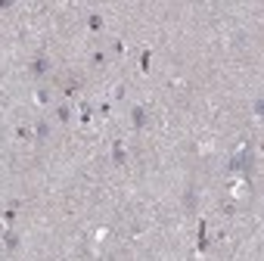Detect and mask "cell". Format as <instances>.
<instances>
[{
	"label": "cell",
	"mask_w": 264,
	"mask_h": 261,
	"mask_svg": "<svg viewBox=\"0 0 264 261\" xmlns=\"http://www.w3.org/2000/svg\"><path fill=\"white\" fill-rule=\"evenodd\" d=\"M252 165H255V156H252V149H245L243 156H233L230 159V171H245V174H252Z\"/></svg>",
	"instance_id": "6da1fadb"
},
{
	"label": "cell",
	"mask_w": 264,
	"mask_h": 261,
	"mask_svg": "<svg viewBox=\"0 0 264 261\" xmlns=\"http://www.w3.org/2000/svg\"><path fill=\"white\" fill-rule=\"evenodd\" d=\"M131 121H134V128H137V131H143V128L149 124V112H146L143 106H134V109H131Z\"/></svg>",
	"instance_id": "7a4b0ae2"
},
{
	"label": "cell",
	"mask_w": 264,
	"mask_h": 261,
	"mask_svg": "<svg viewBox=\"0 0 264 261\" xmlns=\"http://www.w3.org/2000/svg\"><path fill=\"white\" fill-rule=\"evenodd\" d=\"M47 69H50V60H47V53H38L35 56V62H31V75H47Z\"/></svg>",
	"instance_id": "3957f363"
},
{
	"label": "cell",
	"mask_w": 264,
	"mask_h": 261,
	"mask_svg": "<svg viewBox=\"0 0 264 261\" xmlns=\"http://www.w3.org/2000/svg\"><path fill=\"white\" fill-rule=\"evenodd\" d=\"M78 87H81V78H78V75H65V81H62V90H65V94L72 97Z\"/></svg>",
	"instance_id": "277c9868"
},
{
	"label": "cell",
	"mask_w": 264,
	"mask_h": 261,
	"mask_svg": "<svg viewBox=\"0 0 264 261\" xmlns=\"http://www.w3.org/2000/svg\"><path fill=\"white\" fill-rule=\"evenodd\" d=\"M112 156H115V165H124V162H127V159H124V146H122V140H115Z\"/></svg>",
	"instance_id": "5b68a950"
},
{
	"label": "cell",
	"mask_w": 264,
	"mask_h": 261,
	"mask_svg": "<svg viewBox=\"0 0 264 261\" xmlns=\"http://www.w3.org/2000/svg\"><path fill=\"white\" fill-rule=\"evenodd\" d=\"M199 249H208V230H205V221L199 224Z\"/></svg>",
	"instance_id": "8992f818"
},
{
	"label": "cell",
	"mask_w": 264,
	"mask_h": 261,
	"mask_svg": "<svg viewBox=\"0 0 264 261\" xmlns=\"http://www.w3.org/2000/svg\"><path fill=\"white\" fill-rule=\"evenodd\" d=\"M6 249H10V252H16V249H19V237H16V233H6Z\"/></svg>",
	"instance_id": "52a82bcc"
},
{
	"label": "cell",
	"mask_w": 264,
	"mask_h": 261,
	"mask_svg": "<svg viewBox=\"0 0 264 261\" xmlns=\"http://www.w3.org/2000/svg\"><path fill=\"white\" fill-rule=\"evenodd\" d=\"M56 119H59V121H69V119H72V109H69V106H59V109H56Z\"/></svg>",
	"instance_id": "ba28073f"
},
{
	"label": "cell",
	"mask_w": 264,
	"mask_h": 261,
	"mask_svg": "<svg viewBox=\"0 0 264 261\" xmlns=\"http://www.w3.org/2000/svg\"><path fill=\"white\" fill-rule=\"evenodd\" d=\"M47 134H50V124H47V121H41V124H38V137H41V140H47Z\"/></svg>",
	"instance_id": "9c48e42d"
}]
</instances>
